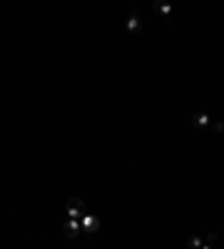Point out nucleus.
<instances>
[{"mask_svg": "<svg viewBox=\"0 0 224 249\" xmlns=\"http://www.w3.org/2000/svg\"><path fill=\"white\" fill-rule=\"evenodd\" d=\"M85 216V204L79 200V198H72L67 202V218H76L81 220Z\"/></svg>", "mask_w": 224, "mask_h": 249, "instance_id": "obj_1", "label": "nucleus"}, {"mask_svg": "<svg viewBox=\"0 0 224 249\" xmlns=\"http://www.w3.org/2000/svg\"><path fill=\"white\" fill-rule=\"evenodd\" d=\"M126 30L130 31V34H139V31L144 30V20H141V16L137 12H130L128 23H126Z\"/></svg>", "mask_w": 224, "mask_h": 249, "instance_id": "obj_2", "label": "nucleus"}, {"mask_svg": "<svg viewBox=\"0 0 224 249\" xmlns=\"http://www.w3.org/2000/svg\"><path fill=\"white\" fill-rule=\"evenodd\" d=\"M155 12H157L164 20L173 18V5H170L168 0H155Z\"/></svg>", "mask_w": 224, "mask_h": 249, "instance_id": "obj_3", "label": "nucleus"}, {"mask_svg": "<svg viewBox=\"0 0 224 249\" xmlns=\"http://www.w3.org/2000/svg\"><path fill=\"white\" fill-rule=\"evenodd\" d=\"M63 231H65V236H67V238H76V236H79V231H81V220H76V218H67V220H65V225H63Z\"/></svg>", "mask_w": 224, "mask_h": 249, "instance_id": "obj_4", "label": "nucleus"}, {"mask_svg": "<svg viewBox=\"0 0 224 249\" xmlns=\"http://www.w3.org/2000/svg\"><path fill=\"white\" fill-rule=\"evenodd\" d=\"M81 225L85 227V231H88V233H94V231L99 229V220L94 218V216H90V213H85L83 218H81Z\"/></svg>", "mask_w": 224, "mask_h": 249, "instance_id": "obj_5", "label": "nucleus"}, {"mask_svg": "<svg viewBox=\"0 0 224 249\" xmlns=\"http://www.w3.org/2000/svg\"><path fill=\"white\" fill-rule=\"evenodd\" d=\"M193 126L209 128V126H211V117L206 115V112H195V115H193Z\"/></svg>", "mask_w": 224, "mask_h": 249, "instance_id": "obj_6", "label": "nucleus"}, {"mask_svg": "<svg viewBox=\"0 0 224 249\" xmlns=\"http://www.w3.org/2000/svg\"><path fill=\"white\" fill-rule=\"evenodd\" d=\"M186 247H193V249L204 247V238H202V236H193V238H188V240H186Z\"/></svg>", "mask_w": 224, "mask_h": 249, "instance_id": "obj_7", "label": "nucleus"}]
</instances>
